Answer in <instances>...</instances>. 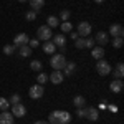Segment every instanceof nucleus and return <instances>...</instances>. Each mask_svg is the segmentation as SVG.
I'll list each match as a JSON object with an SVG mask.
<instances>
[{"mask_svg":"<svg viewBox=\"0 0 124 124\" xmlns=\"http://www.w3.org/2000/svg\"><path fill=\"white\" fill-rule=\"evenodd\" d=\"M48 78H50V81H51L53 85H60V83H61V81L65 79L63 73H61L60 70H55V71H53V73H51V75H50Z\"/></svg>","mask_w":124,"mask_h":124,"instance_id":"obj_10","label":"nucleus"},{"mask_svg":"<svg viewBox=\"0 0 124 124\" xmlns=\"http://www.w3.org/2000/svg\"><path fill=\"white\" fill-rule=\"evenodd\" d=\"M89 121H98V117H99V111L96 109V108H88L86 109V116Z\"/></svg>","mask_w":124,"mask_h":124,"instance_id":"obj_15","label":"nucleus"},{"mask_svg":"<svg viewBox=\"0 0 124 124\" xmlns=\"http://www.w3.org/2000/svg\"><path fill=\"white\" fill-rule=\"evenodd\" d=\"M71 121V114L68 111H53L48 116V124H68Z\"/></svg>","mask_w":124,"mask_h":124,"instance_id":"obj_1","label":"nucleus"},{"mask_svg":"<svg viewBox=\"0 0 124 124\" xmlns=\"http://www.w3.org/2000/svg\"><path fill=\"white\" fill-rule=\"evenodd\" d=\"M50 65H51L53 70H60V71H61V70L65 68V65H66V58H65L63 53L53 55V56H51V61H50Z\"/></svg>","mask_w":124,"mask_h":124,"instance_id":"obj_2","label":"nucleus"},{"mask_svg":"<svg viewBox=\"0 0 124 124\" xmlns=\"http://www.w3.org/2000/svg\"><path fill=\"white\" fill-rule=\"evenodd\" d=\"M27 45H28V46L33 50V48L38 46V40H35V38H33V40H28V43H27Z\"/></svg>","mask_w":124,"mask_h":124,"instance_id":"obj_35","label":"nucleus"},{"mask_svg":"<svg viewBox=\"0 0 124 124\" xmlns=\"http://www.w3.org/2000/svg\"><path fill=\"white\" fill-rule=\"evenodd\" d=\"M37 79H38V85H43V83H46V81H48V75L40 73L38 76H37Z\"/></svg>","mask_w":124,"mask_h":124,"instance_id":"obj_31","label":"nucleus"},{"mask_svg":"<svg viewBox=\"0 0 124 124\" xmlns=\"http://www.w3.org/2000/svg\"><path fill=\"white\" fill-rule=\"evenodd\" d=\"M76 116H78V117H85V116H86V109H85V108H78Z\"/></svg>","mask_w":124,"mask_h":124,"instance_id":"obj_36","label":"nucleus"},{"mask_svg":"<svg viewBox=\"0 0 124 124\" xmlns=\"http://www.w3.org/2000/svg\"><path fill=\"white\" fill-rule=\"evenodd\" d=\"M75 45H76L78 50H83V48H85V38H79V37H78V38L75 40Z\"/></svg>","mask_w":124,"mask_h":124,"instance_id":"obj_30","label":"nucleus"},{"mask_svg":"<svg viewBox=\"0 0 124 124\" xmlns=\"http://www.w3.org/2000/svg\"><path fill=\"white\" fill-rule=\"evenodd\" d=\"M51 38H53L51 43H53L56 48H65V45H66V38H65L63 35H55V37H51Z\"/></svg>","mask_w":124,"mask_h":124,"instance_id":"obj_14","label":"nucleus"},{"mask_svg":"<svg viewBox=\"0 0 124 124\" xmlns=\"http://www.w3.org/2000/svg\"><path fill=\"white\" fill-rule=\"evenodd\" d=\"M46 23H48L46 27H50V28H55V27H58V25H60V18L51 15V17H48V18H46Z\"/></svg>","mask_w":124,"mask_h":124,"instance_id":"obj_22","label":"nucleus"},{"mask_svg":"<svg viewBox=\"0 0 124 124\" xmlns=\"http://www.w3.org/2000/svg\"><path fill=\"white\" fill-rule=\"evenodd\" d=\"M109 35L111 37H123L124 35V28H123V25H119V23H113L111 27H109Z\"/></svg>","mask_w":124,"mask_h":124,"instance_id":"obj_8","label":"nucleus"},{"mask_svg":"<svg viewBox=\"0 0 124 124\" xmlns=\"http://www.w3.org/2000/svg\"><path fill=\"white\" fill-rule=\"evenodd\" d=\"M41 66H43V65H41V61H38V60H33V61L30 63V68H31L33 71H40Z\"/></svg>","mask_w":124,"mask_h":124,"instance_id":"obj_25","label":"nucleus"},{"mask_svg":"<svg viewBox=\"0 0 124 124\" xmlns=\"http://www.w3.org/2000/svg\"><path fill=\"white\" fill-rule=\"evenodd\" d=\"M8 106H10V103H8L7 98H0V109H2V111H7Z\"/></svg>","mask_w":124,"mask_h":124,"instance_id":"obj_27","label":"nucleus"},{"mask_svg":"<svg viewBox=\"0 0 124 124\" xmlns=\"http://www.w3.org/2000/svg\"><path fill=\"white\" fill-rule=\"evenodd\" d=\"M55 50H56V46H55V45H53L50 40L43 43V51H45L46 55H53V53H55Z\"/></svg>","mask_w":124,"mask_h":124,"instance_id":"obj_18","label":"nucleus"},{"mask_svg":"<svg viewBox=\"0 0 124 124\" xmlns=\"http://www.w3.org/2000/svg\"><path fill=\"white\" fill-rule=\"evenodd\" d=\"M31 48L28 46V45H22V46H18V53H20V56H30L31 55Z\"/></svg>","mask_w":124,"mask_h":124,"instance_id":"obj_20","label":"nucleus"},{"mask_svg":"<svg viewBox=\"0 0 124 124\" xmlns=\"http://www.w3.org/2000/svg\"><path fill=\"white\" fill-rule=\"evenodd\" d=\"M75 70H76V65H75V63H68L66 61V65H65V68H63V76H71Z\"/></svg>","mask_w":124,"mask_h":124,"instance_id":"obj_16","label":"nucleus"},{"mask_svg":"<svg viewBox=\"0 0 124 124\" xmlns=\"http://www.w3.org/2000/svg\"><path fill=\"white\" fill-rule=\"evenodd\" d=\"M91 55H93V58H94V60H103V56H104V50H103V46L93 48Z\"/></svg>","mask_w":124,"mask_h":124,"instance_id":"obj_19","label":"nucleus"},{"mask_svg":"<svg viewBox=\"0 0 124 124\" xmlns=\"http://www.w3.org/2000/svg\"><path fill=\"white\" fill-rule=\"evenodd\" d=\"M43 5H45V0H30V7L33 12H38V10L43 8Z\"/></svg>","mask_w":124,"mask_h":124,"instance_id":"obj_17","label":"nucleus"},{"mask_svg":"<svg viewBox=\"0 0 124 124\" xmlns=\"http://www.w3.org/2000/svg\"><path fill=\"white\" fill-rule=\"evenodd\" d=\"M111 65L106 61V60H98V63H96V71L101 75V76H106V75H109L111 73Z\"/></svg>","mask_w":124,"mask_h":124,"instance_id":"obj_3","label":"nucleus"},{"mask_svg":"<svg viewBox=\"0 0 124 124\" xmlns=\"http://www.w3.org/2000/svg\"><path fill=\"white\" fill-rule=\"evenodd\" d=\"M33 124H48L46 121H37V123H33Z\"/></svg>","mask_w":124,"mask_h":124,"instance_id":"obj_39","label":"nucleus"},{"mask_svg":"<svg viewBox=\"0 0 124 124\" xmlns=\"http://www.w3.org/2000/svg\"><path fill=\"white\" fill-rule=\"evenodd\" d=\"M96 3H103V2H104V0H94Z\"/></svg>","mask_w":124,"mask_h":124,"instance_id":"obj_40","label":"nucleus"},{"mask_svg":"<svg viewBox=\"0 0 124 124\" xmlns=\"http://www.w3.org/2000/svg\"><path fill=\"white\" fill-rule=\"evenodd\" d=\"M123 88H124V83H123V79H114L111 85H109V89L113 91V93H121L123 91Z\"/></svg>","mask_w":124,"mask_h":124,"instance_id":"obj_12","label":"nucleus"},{"mask_svg":"<svg viewBox=\"0 0 124 124\" xmlns=\"http://www.w3.org/2000/svg\"><path fill=\"white\" fill-rule=\"evenodd\" d=\"M25 18L28 20V22H33V20L37 18V12H33V10H30V12H27V15H25Z\"/></svg>","mask_w":124,"mask_h":124,"instance_id":"obj_33","label":"nucleus"},{"mask_svg":"<svg viewBox=\"0 0 124 124\" xmlns=\"http://www.w3.org/2000/svg\"><path fill=\"white\" fill-rule=\"evenodd\" d=\"M12 114L15 117H23L27 114V108L22 104V103H17V104H12Z\"/></svg>","mask_w":124,"mask_h":124,"instance_id":"obj_7","label":"nucleus"},{"mask_svg":"<svg viewBox=\"0 0 124 124\" xmlns=\"http://www.w3.org/2000/svg\"><path fill=\"white\" fill-rule=\"evenodd\" d=\"M28 43V37H27V33H18V35H15V38H13V45L18 48L22 45H27Z\"/></svg>","mask_w":124,"mask_h":124,"instance_id":"obj_9","label":"nucleus"},{"mask_svg":"<svg viewBox=\"0 0 124 124\" xmlns=\"http://www.w3.org/2000/svg\"><path fill=\"white\" fill-rule=\"evenodd\" d=\"M94 46V38H85V48H93Z\"/></svg>","mask_w":124,"mask_h":124,"instance_id":"obj_34","label":"nucleus"},{"mask_svg":"<svg viewBox=\"0 0 124 124\" xmlns=\"http://www.w3.org/2000/svg\"><path fill=\"white\" fill-rule=\"evenodd\" d=\"M94 41H96V43H99V46H104L106 43L109 41V38H108V33H104V31H99V33H96Z\"/></svg>","mask_w":124,"mask_h":124,"instance_id":"obj_13","label":"nucleus"},{"mask_svg":"<svg viewBox=\"0 0 124 124\" xmlns=\"http://www.w3.org/2000/svg\"><path fill=\"white\" fill-rule=\"evenodd\" d=\"M37 35H38L40 40H43V41H48V40L53 37V33H51V28L46 27V25H43V27H40L38 31H37Z\"/></svg>","mask_w":124,"mask_h":124,"instance_id":"obj_6","label":"nucleus"},{"mask_svg":"<svg viewBox=\"0 0 124 124\" xmlns=\"http://www.w3.org/2000/svg\"><path fill=\"white\" fill-rule=\"evenodd\" d=\"M18 2H22V3H23V2H27V0H18Z\"/></svg>","mask_w":124,"mask_h":124,"instance_id":"obj_41","label":"nucleus"},{"mask_svg":"<svg viewBox=\"0 0 124 124\" xmlns=\"http://www.w3.org/2000/svg\"><path fill=\"white\" fill-rule=\"evenodd\" d=\"M70 15H71V12H70V10H61V13H60V17H61L63 22H68Z\"/></svg>","mask_w":124,"mask_h":124,"instance_id":"obj_32","label":"nucleus"},{"mask_svg":"<svg viewBox=\"0 0 124 124\" xmlns=\"http://www.w3.org/2000/svg\"><path fill=\"white\" fill-rule=\"evenodd\" d=\"M61 31H65V33L73 31V25H71L70 22H63V23H61Z\"/></svg>","mask_w":124,"mask_h":124,"instance_id":"obj_26","label":"nucleus"},{"mask_svg":"<svg viewBox=\"0 0 124 124\" xmlns=\"http://www.w3.org/2000/svg\"><path fill=\"white\" fill-rule=\"evenodd\" d=\"M28 94L31 99H40L41 96L45 94V88H43V85H33L28 89Z\"/></svg>","mask_w":124,"mask_h":124,"instance_id":"obj_4","label":"nucleus"},{"mask_svg":"<svg viewBox=\"0 0 124 124\" xmlns=\"http://www.w3.org/2000/svg\"><path fill=\"white\" fill-rule=\"evenodd\" d=\"M91 23H88V22H81V23H78V35L79 37H89V33H91Z\"/></svg>","mask_w":124,"mask_h":124,"instance_id":"obj_5","label":"nucleus"},{"mask_svg":"<svg viewBox=\"0 0 124 124\" xmlns=\"http://www.w3.org/2000/svg\"><path fill=\"white\" fill-rule=\"evenodd\" d=\"M73 104L76 106V108H83V106L86 104L85 96H75V98H73Z\"/></svg>","mask_w":124,"mask_h":124,"instance_id":"obj_23","label":"nucleus"},{"mask_svg":"<svg viewBox=\"0 0 124 124\" xmlns=\"http://www.w3.org/2000/svg\"><path fill=\"white\" fill-rule=\"evenodd\" d=\"M13 119H15V116L8 113V111H2V114H0V124H13Z\"/></svg>","mask_w":124,"mask_h":124,"instance_id":"obj_11","label":"nucleus"},{"mask_svg":"<svg viewBox=\"0 0 124 124\" xmlns=\"http://www.w3.org/2000/svg\"><path fill=\"white\" fill-rule=\"evenodd\" d=\"M123 45H124V40H123V37H116V38H113V46L114 48H123Z\"/></svg>","mask_w":124,"mask_h":124,"instance_id":"obj_24","label":"nucleus"},{"mask_svg":"<svg viewBox=\"0 0 124 124\" xmlns=\"http://www.w3.org/2000/svg\"><path fill=\"white\" fill-rule=\"evenodd\" d=\"M8 103H10V104L22 103V101H20V94H17V93H15V94H12V96H10V99H8Z\"/></svg>","mask_w":124,"mask_h":124,"instance_id":"obj_29","label":"nucleus"},{"mask_svg":"<svg viewBox=\"0 0 124 124\" xmlns=\"http://www.w3.org/2000/svg\"><path fill=\"white\" fill-rule=\"evenodd\" d=\"M70 33H71V38H73V41H75V40H76L78 37H79V35H78L76 31H70Z\"/></svg>","mask_w":124,"mask_h":124,"instance_id":"obj_38","label":"nucleus"},{"mask_svg":"<svg viewBox=\"0 0 124 124\" xmlns=\"http://www.w3.org/2000/svg\"><path fill=\"white\" fill-rule=\"evenodd\" d=\"M15 45H5V46H3V53H5V55H12V53H13V51H15Z\"/></svg>","mask_w":124,"mask_h":124,"instance_id":"obj_28","label":"nucleus"},{"mask_svg":"<svg viewBox=\"0 0 124 124\" xmlns=\"http://www.w3.org/2000/svg\"><path fill=\"white\" fill-rule=\"evenodd\" d=\"M123 76H124V65L123 63H117L116 71H114V78L116 79H123Z\"/></svg>","mask_w":124,"mask_h":124,"instance_id":"obj_21","label":"nucleus"},{"mask_svg":"<svg viewBox=\"0 0 124 124\" xmlns=\"http://www.w3.org/2000/svg\"><path fill=\"white\" fill-rule=\"evenodd\" d=\"M108 109H109L111 113H116V111H117V108H116V106H113V104H109V106H108Z\"/></svg>","mask_w":124,"mask_h":124,"instance_id":"obj_37","label":"nucleus"}]
</instances>
